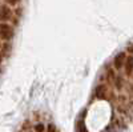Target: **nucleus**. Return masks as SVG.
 <instances>
[{
    "instance_id": "423d86ee",
    "label": "nucleus",
    "mask_w": 133,
    "mask_h": 132,
    "mask_svg": "<svg viewBox=\"0 0 133 132\" xmlns=\"http://www.w3.org/2000/svg\"><path fill=\"white\" fill-rule=\"evenodd\" d=\"M115 83H116L117 90H121V88H123V80H121V78H116L115 79Z\"/></svg>"
},
{
    "instance_id": "1a4fd4ad",
    "label": "nucleus",
    "mask_w": 133,
    "mask_h": 132,
    "mask_svg": "<svg viewBox=\"0 0 133 132\" xmlns=\"http://www.w3.org/2000/svg\"><path fill=\"white\" fill-rule=\"evenodd\" d=\"M48 132H57V131H56V128L51 124V125H48Z\"/></svg>"
},
{
    "instance_id": "f03ea898",
    "label": "nucleus",
    "mask_w": 133,
    "mask_h": 132,
    "mask_svg": "<svg viewBox=\"0 0 133 132\" xmlns=\"http://www.w3.org/2000/svg\"><path fill=\"white\" fill-rule=\"evenodd\" d=\"M12 17V9L7 4H0V23H7Z\"/></svg>"
},
{
    "instance_id": "9b49d317",
    "label": "nucleus",
    "mask_w": 133,
    "mask_h": 132,
    "mask_svg": "<svg viewBox=\"0 0 133 132\" xmlns=\"http://www.w3.org/2000/svg\"><path fill=\"white\" fill-rule=\"evenodd\" d=\"M129 51H130V52L133 53V47H129Z\"/></svg>"
},
{
    "instance_id": "39448f33",
    "label": "nucleus",
    "mask_w": 133,
    "mask_h": 132,
    "mask_svg": "<svg viewBox=\"0 0 133 132\" xmlns=\"http://www.w3.org/2000/svg\"><path fill=\"white\" fill-rule=\"evenodd\" d=\"M107 96V88L105 85H98L96 88V97L97 99H105Z\"/></svg>"
},
{
    "instance_id": "20e7f679",
    "label": "nucleus",
    "mask_w": 133,
    "mask_h": 132,
    "mask_svg": "<svg viewBox=\"0 0 133 132\" xmlns=\"http://www.w3.org/2000/svg\"><path fill=\"white\" fill-rule=\"evenodd\" d=\"M124 71H125V75L127 76H130L133 73V56L127 58L125 64H124Z\"/></svg>"
},
{
    "instance_id": "f257e3e1",
    "label": "nucleus",
    "mask_w": 133,
    "mask_h": 132,
    "mask_svg": "<svg viewBox=\"0 0 133 132\" xmlns=\"http://www.w3.org/2000/svg\"><path fill=\"white\" fill-rule=\"evenodd\" d=\"M15 35V31H14V27L9 26L8 23H0V39L2 40H11Z\"/></svg>"
},
{
    "instance_id": "0eeeda50",
    "label": "nucleus",
    "mask_w": 133,
    "mask_h": 132,
    "mask_svg": "<svg viewBox=\"0 0 133 132\" xmlns=\"http://www.w3.org/2000/svg\"><path fill=\"white\" fill-rule=\"evenodd\" d=\"M7 5H17L20 3V0H4Z\"/></svg>"
},
{
    "instance_id": "7ed1b4c3",
    "label": "nucleus",
    "mask_w": 133,
    "mask_h": 132,
    "mask_svg": "<svg viewBox=\"0 0 133 132\" xmlns=\"http://www.w3.org/2000/svg\"><path fill=\"white\" fill-rule=\"evenodd\" d=\"M125 60H127V55H125L124 52L117 53L116 56H115V59H113V65H115V68H116V70H121V68H124Z\"/></svg>"
},
{
    "instance_id": "9d476101",
    "label": "nucleus",
    "mask_w": 133,
    "mask_h": 132,
    "mask_svg": "<svg viewBox=\"0 0 133 132\" xmlns=\"http://www.w3.org/2000/svg\"><path fill=\"white\" fill-rule=\"evenodd\" d=\"M2 60H3V56H2V53H0V64H2Z\"/></svg>"
},
{
    "instance_id": "6e6552de",
    "label": "nucleus",
    "mask_w": 133,
    "mask_h": 132,
    "mask_svg": "<svg viewBox=\"0 0 133 132\" xmlns=\"http://www.w3.org/2000/svg\"><path fill=\"white\" fill-rule=\"evenodd\" d=\"M35 129H36L37 132H43V131H44V125H43V124H37V125L35 127Z\"/></svg>"
},
{
    "instance_id": "f8f14e48",
    "label": "nucleus",
    "mask_w": 133,
    "mask_h": 132,
    "mask_svg": "<svg viewBox=\"0 0 133 132\" xmlns=\"http://www.w3.org/2000/svg\"><path fill=\"white\" fill-rule=\"evenodd\" d=\"M0 46H2V44H0Z\"/></svg>"
}]
</instances>
